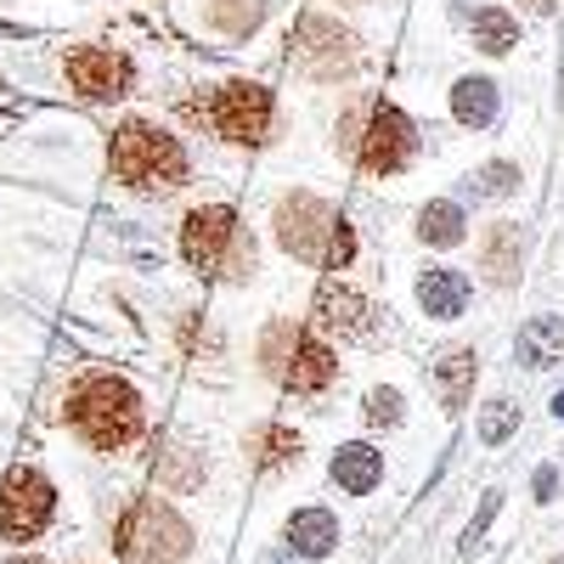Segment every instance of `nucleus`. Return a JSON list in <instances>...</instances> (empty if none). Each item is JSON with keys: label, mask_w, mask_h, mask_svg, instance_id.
Here are the masks:
<instances>
[{"label": "nucleus", "mask_w": 564, "mask_h": 564, "mask_svg": "<svg viewBox=\"0 0 564 564\" xmlns=\"http://www.w3.org/2000/svg\"><path fill=\"white\" fill-rule=\"evenodd\" d=\"M108 170L130 193H175L186 186V148L148 119H124L108 135Z\"/></svg>", "instance_id": "7ed1b4c3"}, {"label": "nucleus", "mask_w": 564, "mask_h": 564, "mask_svg": "<svg viewBox=\"0 0 564 564\" xmlns=\"http://www.w3.org/2000/svg\"><path fill=\"white\" fill-rule=\"evenodd\" d=\"M63 74H68V90L85 97V102H119L130 90V79H135L130 57L108 52V45H79V52H68Z\"/></svg>", "instance_id": "9d476101"}, {"label": "nucleus", "mask_w": 564, "mask_h": 564, "mask_svg": "<svg viewBox=\"0 0 564 564\" xmlns=\"http://www.w3.org/2000/svg\"><path fill=\"white\" fill-rule=\"evenodd\" d=\"M68 423L74 435L90 446V452H124L135 435H141V395L130 379H119V372H85V379H74L68 390Z\"/></svg>", "instance_id": "f257e3e1"}, {"label": "nucleus", "mask_w": 564, "mask_h": 564, "mask_svg": "<svg viewBox=\"0 0 564 564\" xmlns=\"http://www.w3.org/2000/svg\"><path fill=\"white\" fill-rule=\"evenodd\" d=\"M327 475H334V486L339 491H350V497H367L372 486H379V475H384V457L372 452V446H339L334 452V463H327Z\"/></svg>", "instance_id": "2eb2a0df"}, {"label": "nucleus", "mask_w": 564, "mask_h": 564, "mask_svg": "<svg viewBox=\"0 0 564 564\" xmlns=\"http://www.w3.org/2000/svg\"><path fill=\"white\" fill-rule=\"evenodd\" d=\"M7 564H45L40 553H23V558H7Z\"/></svg>", "instance_id": "c85d7f7f"}, {"label": "nucleus", "mask_w": 564, "mask_h": 564, "mask_svg": "<svg viewBox=\"0 0 564 564\" xmlns=\"http://www.w3.org/2000/svg\"><path fill=\"white\" fill-rule=\"evenodd\" d=\"M311 316H316L322 334H339V339H350V334H367V316H372V305H367V294H356V289H350V282L327 276L322 289H316V300H311Z\"/></svg>", "instance_id": "f8f14e48"}, {"label": "nucleus", "mask_w": 564, "mask_h": 564, "mask_svg": "<svg viewBox=\"0 0 564 564\" xmlns=\"http://www.w3.org/2000/svg\"><path fill=\"white\" fill-rule=\"evenodd\" d=\"M525 12H553V0H520Z\"/></svg>", "instance_id": "cd10ccee"}, {"label": "nucleus", "mask_w": 564, "mask_h": 564, "mask_svg": "<svg viewBox=\"0 0 564 564\" xmlns=\"http://www.w3.org/2000/svg\"><path fill=\"white\" fill-rule=\"evenodd\" d=\"M52 513H57L52 480L29 463L7 468V480H0V542H34L52 525Z\"/></svg>", "instance_id": "0eeeda50"}, {"label": "nucleus", "mask_w": 564, "mask_h": 564, "mask_svg": "<svg viewBox=\"0 0 564 564\" xmlns=\"http://www.w3.org/2000/svg\"><path fill=\"white\" fill-rule=\"evenodd\" d=\"M417 305L430 311L435 322L463 316V305H468V276L452 271V265H430V271L417 276Z\"/></svg>", "instance_id": "4468645a"}, {"label": "nucleus", "mask_w": 564, "mask_h": 564, "mask_svg": "<svg viewBox=\"0 0 564 564\" xmlns=\"http://www.w3.org/2000/svg\"><path fill=\"white\" fill-rule=\"evenodd\" d=\"M181 260L209 282H249L254 276V238L238 226L226 204H204L181 220Z\"/></svg>", "instance_id": "20e7f679"}, {"label": "nucleus", "mask_w": 564, "mask_h": 564, "mask_svg": "<svg viewBox=\"0 0 564 564\" xmlns=\"http://www.w3.org/2000/svg\"><path fill=\"white\" fill-rule=\"evenodd\" d=\"M475 45L491 52V57H502V52L520 45V23H513L502 7H486V12H475Z\"/></svg>", "instance_id": "5701e85b"}, {"label": "nucleus", "mask_w": 564, "mask_h": 564, "mask_svg": "<svg viewBox=\"0 0 564 564\" xmlns=\"http://www.w3.org/2000/svg\"><path fill=\"white\" fill-rule=\"evenodd\" d=\"M367 423L395 430V423H401V390H372V395H367Z\"/></svg>", "instance_id": "bb28decb"}, {"label": "nucleus", "mask_w": 564, "mask_h": 564, "mask_svg": "<svg viewBox=\"0 0 564 564\" xmlns=\"http://www.w3.org/2000/svg\"><path fill=\"white\" fill-rule=\"evenodd\" d=\"M209 124L238 148H260L271 135V90L254 79H226L209 102Z\"/></svg>", "instance_id": "1a4fd4ad"}, {"label": "nucleus", "mask_w": 564, "mask_h": 564, "mask_svg": "<svg viewBox=\"0 0 564 564\" xmlns=\"http://www.w3.org/2000/svg\"><path fill=\"white\" fill-rule=\"evenodd\" d=\"M265 23V0H209V29L243 40Z\"/></svg>", "instance_id": "412c9836"}, {"label": "nucleus", "mask_w": 564, "mask_h": 564, "mask_svg": "<svg viewBox=\"0 0 564 564\" xmlns=\"http://www.w3.org/2000/svg\"><path fill=\"white\" fill-rule=\"evenodd\" d=\"M452 113H457V124H468V130H486V124L497 119V85H491V79H457Z\"/></svg>", "instance_id": "aec40b11"}, {"label": "nucleus", "mask_w": 564, "mask_h": 564, "mask_svg": "<svg viewBox=\"0 0 564 564\" xmlns=\"http://www.w3.org/2000/svg\"><path fill=\"white\" fill-rule=\"evenodd\" d=\"M553 412H558V417H564V390H558V395H553Z\"/></svg>", "instance_id": "c756f323"}, {"label": "nucleus", "mask_w": 564, "mask_h": 564, "mask_svg": "<svg viewBox=\"0 0 564 564\" xmlns=\"http://www.w3.org/2000/svg\"><path fill=\"white\" fill-rule=\"evenodd\" d=\"M294 339H300V327H294V322H271L265 334H260V367L271 372V379H276L282 367H289V356H294Z\"/></svg>", "instance_id": "b1692460"}, {"label": "nucleus", "mask_w": 564, "mask_h": 564, "mask_svg": "<svg viewBox=\"0 0 564 564\" xmlns=\"http://www.w3.org/2000/svg\"><path fill=\"white\" fill-rule=\"evenodd\" d=\"M475 372H480V356H475V350H446V356L435 361V390H441V401H446V406H463L468 390H475Z\"/></svg>", "instance_id": "6ab92c4d"}, {"label": "nucleus", "mask_w": 564, "mask_h": 564, "mask_svg": "<svg viewBox=\"0 0 564 564\" xmlns=\"http://www.w3.org/2000/svg\"><path fill=\"white\" fill-rule=\"evenodd\" d=\"M271 231L282 254H294L305 265H322V271H345L356 260V231L345 215H334L316 193H282L276 198V215H271Z\"/></svg>", "instance_id": "f03ea898"}, {"label": "nucleus", "mask_w": 564, "mask_h": 564, "mask_svg": "<svg viewBox=\"0 0 564 564\" xmlns=\"http://www.w3.org/2000/svg\"><path fill=\"white\" fill-rule=\"evenodd\" d=\"M513 186H520V170H513V164H486V170L475 175V193H480V198H508Z\"/></svg>", "instance_id": "a878e982"}, {"label": "nucleus", "mask_w": 564, "mask_h": 564, "mask_svg": "<svg viewBox=\"0 0 564 564\" xmlns=\"http://www.w3.org/2000/svg\"><path fill=\"white\" fill-rule=\"evenodd\" d=\"M334 542H339V520L327 508H300L294 520H289V547L305 553V558L334 553Z\"/></svg>", "instance_id": "f3484780"}, {"label": "nucleus", "mask_w": 564, "mask_h": 564, "mask_svg": "<svg viewBox=\"0 0 564 564\" xmlns=\"http://www.w3.org/2000/svg\"><path fill=\"white\" fill-rule=\"evenodd\" d=\"M417 238L423 243H435V249H452V243H463V209L457 204H423V215H417Z\"/></svg>", "instance_id": "4be33fe9"}, {"label": "nucleus", "mask_w": 564, "mask_h": 564, "mask_svg": "<svg viewBox=\"0 0 564 564\" xmlns=\"http://www.w3.org/2000/svg\"><path fill=\"white\" fill-rule=\"evenodd\" d=\"M334 379H339V361H334V350H327V345L311 334V327H300L294 356H289V367L276 372V384H282V390H294V395H322Z\"/></svg>", "instance_id": "9b49d317"}, {"label": "nucleus", "mask_w": 564, "mask_h": 564, "mask_svg": "<svg viewBox=\"0 0 564 564\" xmlns=\"http://www.w3.org/2000/svg\"><path fill=\"white\" fill-rule=\"evenodd\" d=\"M339 148H345L367 175H395V170H406V159H412V148H417V130H412V119H406L395 102L367 97V102H356V108L339 119Z\"/></svg>", "instance_id": "39448f33"}, {"label": "nucleus", "mask_w": 564, "mask_h": 564, "mask_svg": "<svg viewBox=\"0 0 564 564\" xmlns=\"http://www.w3.org/2000/svg\"><path fill=\"white\" fill-rule=\"evenodd\" d=\"M294 63H300L305 79L334 85V79H345V74L361 63V40H356L345 23L311 12V18L294 23Z\"/></svg>", "instance_id": "6e6552de"}, {"label": "nucleus", "mask_w": 564, "mask_h": 564, "mask_svg": "<svg viewBox=\"0 0 564 564\" xmlns=\"http://www.w3.org/2000/svg\"><path fill=\"white\" fill-rule=\"evenodd\" d=\"M334 7H361V0H334Z\"/></svg>", "instance_id": "7c9ffc66"}, {"label": "nucleus", "mask_w": 564, "mask_h": 564, "mask_svg": "<svg viewBox=\"0 0 564 564\" xmlns=\"http://www.w3.org/2000/svg\"><path fill=\"white\" fill-rule=\"evenodd\" d=\"M553 564H564V558H553Z\"/></svg>", "instance_id": "2f4dec72"}, {"label": "nucleus", "mask_w": 564, "mask_h": 564, "mask_svg": "<svg viewBox=\"0 0 564 564\" xmlns=\"http://www.w3.org/2000/svg\"><path fill=\"white\" fill-rule=\"evenodd\" d=\"M520 260H525V226H513V220L486 226V238H480V271H486L491 289H508V282L520 276Z\"/></svg>", "instance_id": "ddd939ff"}, {"label": "nucleus", "mask_w": 564, "mask_h": 564, "mask_svg": "<svg viewBox=\"0 0 564 564\" xmlns=\"http://www.w3.org/2000/svg\"><path fill=\"white\" fill-rule=\"evenodd\" d=\"M300 457V435L289 430V423H260V430L249 435V463L260 468V475H271V468H289Z\"/></svg>", "instance_id": "a211bd4d"}, {"label": "nucleus", "mask_w": 564, "mask_h": 564, "mask_svg": "<svg viewBox=\"0 0 564 564\" xmlns=\"http://www.w3.org/2000/svg\"><path fill=\"white\" fill-rule=\"evenodd\" d=\"M113 547L130 564H186V553H193V531H186V520H181L170 502L141 497V502H130L119 513Z\"/></svg>", "instance_id": "423d86ee"}, {"label": "nucleus", "mask_w": 564, "mask_h": 564, "mask_svg": "<svg viewBox=\"0 0 564 564\" xmlns=\"http://www.w3.org/2000/svg\"><path fill=\"white\" fill-rule=\"evenodd\" d=\"M513 430H520V406H513V401H486V412H480V441H486V446H502Z\"/></svg>", "instance_id": "393cba45"}, {"label": "nucleus", "mask_w": 564, "mask_h": 564, "mask_svg": "<svg viewBox=\"0 0 564 564\" xmlns=\"http://www.w3.org/2000/svg\"><path fill=\"white\" fill-rule=\"evenodd\" d=\"M513 356H520L525 367L564 361V316H531L520 334H513Z\"/></svg>", "instance_id": "dca6fc26"}]
</instances>
